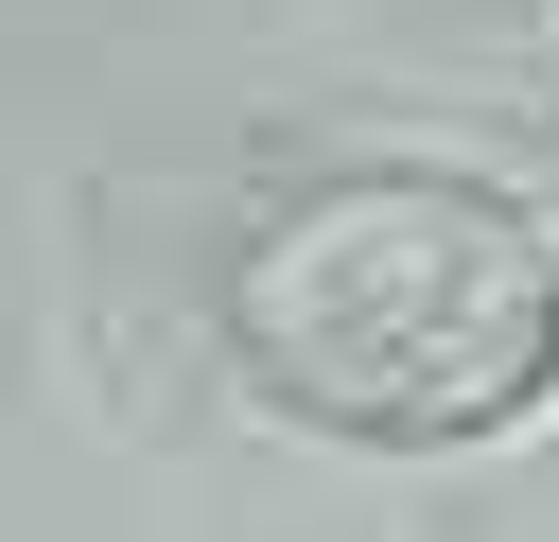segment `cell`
<instances>
[{
	"label": "cell",
	"mask_w": 559,
	"mask_h": 542,
	"mask_svg": "<svg viewBox=\"0 0 559 542\" xmlns=\"http://www.w3.org/2000/svg\"><path fill=\"white\" fill-rule=\"evenodd\" d=\"M227 350L262 402L437 455L559 385V245L489 175H402V157L297 175L227 245Z\"/></svg>",
	"instance_id": "1"
},
{
	"label": "cell",
	"mask_w": 559,
	"mask_h": 542,
	"mask_svg": "<svg viewBox=\"0 0 559 542\" xmlns=\"http://www.w3.org/2000/svg\"><path fill=\"white\" fill-rule=\"evenodd\" d=\"M524 227H542V245H559V140H542V175H524Z\"/></svg>",
	"instance_id": "2"
}]
</instances>
